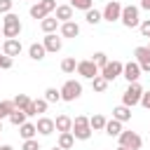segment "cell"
<instances>
[{
    "label": "cell",
    "instance_id": "obj_1",
    "mask_svg": "<svg viewBox=\"0 0 150 150\" xmlns=\"http://www.w3.org/2000/svg\"><path fill=\"white\" fill-rule=\"evenodd\" d=\"M19 33H21V21H19V16L12 14V12H7L5 19H2V38H5V40H12V38H19Z\"/></svg>",
    "mask_w": 150,
    "mask_h": 150
},
{
    "label": "cell",
    "instance_id": "obj_2",
    "mask_svg": "<svg viewBox=\"0 0 150 150\" xmlns=\"http://www.w3.org/2000/svg\"><path fill=\"white\" fill-rule=\"evenodd\" d=\"M91 124H89V117H84V115H77L75 120H73V136L77 138V141H87L89 136H91Z\"/></svg>",
    "mask_w": 150,
    "mask_h": 150
},
{
    "label": "cell",
    "instance_id": "obj_3",
    "mask_svg": "<svg viewBox=\"0 0 150 150\" xmlns=\"http://www.w3.org/2000/svg\"><path fill=\"white\" fill-rule=\"evenodd\" d=\"M141 96H143V87H141L138 82H129L127 91L122 94V103L129 105V108H134V105L141 103Z\"/></svg>",
    "mask_w": 150,
    "mask_h": 150
},
{
    "label": "cell",
    "instance_id": "obj_4",
    "mask_svg": "<svg viewBox=\"0 0 150 150\" xmlns=\"http://www.w3.org/2000/svg\"><path fill=\"white\" fill-rule=\"evenodd\" d=\"M54 9H56V0H38V5H33V7H30V16L42 21V19H45V16H49Z\"/></svg>",
    "mask_w": 150,
    "mask_h": 150
},
{
    "label": "cell",
    "instance_id": "obj_5",
    "mask_svg": "<svg viewBox=\"0 0 150 150\" xmlns=\"http://www.w3.org/2000/svg\"><path fill=\"white\" fill-rule=\"evenodd\" d=\"M120 21H122V26H127V28H136V26H141L138 7H134V5L122 7V16H120Z\"/></svg>",
    "mask_w": 150,
    "mask_h": 150
},
{
    "label": "cell",
    "instance_id": "obj_6",
    "mask_svg": "<svg viewBox=\"0 0 150 150\" xmlns=\"http://www.w3.org/2000/svg\"><path fill=\"white\" fill-rule=\"evenodd\" d=\"M82 96V84L77 80H66V84L61 87V101H75Z\"/></svg>",
    "mask_w": 150,
    "mask_h": 150
},
{
    "label": "cell",
    "instance_id": "obj_7",
    "mask_svg": "<svg viewBox=\"0 0 150 150\" xmlns=\"http://www.w3.org/2000/svg\"><path fill=\"white\" fill-rule=\"evenodd\" d=\"M77 75H82L87 80H94L96 75H101V70L91 59H84V61H77Z\"/></svg>",
    "mask_w": 150,
    "mask_h": 150
},
{
    "label": "cell",
    "instance_id": "obj_8",
    "mask_svg": "<svg viewBox=\"0 0 150 150\" xmlns=\"http://www.w3.org/2000/svg\"><path fill=\"white\" fill-rule=\"evenodd\" d=\"M117 138H120V145H124V148H129V150H138V148L143 145V138H141L136 131H122Z\"/></svg>",
    "mask_w": 150,
    "mask_h": 150
},
{
    "label": "cell",
    "instance_id": "obj_9",
    "mask_svg": "<svg viewBox=\"0 0 150 150\" xmlns=\"http://www.w3.org/2000/svg\"><path fill=\"white\" fill-rule=\"evenodd\" d=\"M122 70H124V63H122V61H108V63L101 68V75L110 82V80L120 77V75H122Z\"/></svg>",
    "mask_w": 150,
    "mask_h": 150
},
{
    "label": "cell",
    "instance_id": "obj_10",
    "mask_svg": "<svg viewBox=\"0 0 150 150\" xmlns=\"http://www.w3.org/2000/svg\"><path fill=\"white\" fill-rule=\"evenodd\" d=\"M101 14H103V19L110 21V23H112V21H120V16H122V5H120L117 0H110V2L103 7Z\"/></svg>",
    "mask_w": 150,
    "mask_h": 150
},
{
    "label": "cell",
    "instance_id": "obj_11",
    "mask_svg": "<svg viewBox=\"0 0 150 150\" xmlns=\"http://www.w3.org/2000/svg\"><path fill=\"white\" fill-rule=\"evenodd\" d=\"M141 66H138V61H129V63H124V70H122V77L127 80V82H138V77H141Z\"/></svg>",
    "mask_w": 150,
    "mask_h": 150
},
{
    "label": "cell",
    "instance_id": "obj_12",
    "mask_svg": "<svg viewBox=\"0 0 150 150\" xmlns=\"http://www.w3.org/2000/svg\"><path fill=\"white\" fill-rule=\"evenodd\" d=\"M134 56H136L141 70H143V73H150V49H148V47H136Z\"/></svg>",
    "mask_w": 150,
    "mask_h": 150
},
{
    "label": "cell",
    "instance_id": "obj_13",
    "mask_svg": "<svg viewBox=\"0 0 150 150\" xmlns=\"http://www.w3.org/2000/svg\"><path fill=\"white\" fill-rule=\"evenodd\" d=\"M2 54H7V56H19L21 54V40L19 38H12V40H5L2 42Z\"/></svg>",
    "mask_w": 150,
    "mask_h": 150
},
{
    "label": "cell",
    "instance_id": "obj_14",
    "mask_svg": "<svg viewBox=\"0 0 150 150\" xmlns=\"http://www.w3.org/2000/svg\"><path fill=\"white\" fill-rule=\"evenodd\" d=\"M42 45H45V49H47V52H59V49H61V45H63V40H61V38H56V33H45Z\"/></svg>",
    "mask_w": 150,
    "mask_h": 150
},
{
    "label": "cell",
    "instance_id": "obj_15",
    "mask_svg": "<svg viewBox=\"0 0 150 150\" xmlns=\"http://www.w3.org/2000/svg\"><path fill=\"white\" fill-rule=\"evenodd\" d=\"M35 127H38V134H42V136H49V134H54V131H56V127H54V120H52V117H40V120L35 122Z\"/></svg>",
    "mask_w": 150,
    "mask_h": 150
},
{
    "label": "cell",
    "instance_id": "obj_16",
    "mask_svg": "<svg viewBox=\"0 0 150 150\" xmlns=\"http://www.w3.org/2000/svg\"><path fill=\"white\" fill-rule=\"evenodd\" d=\"M61 35L63 38H77L80 35V26L75 21H63L61 23Z\"/></svg>",
    "mask_w": 150,
    "mask_h": 150
},
{
    "label": "cell",
    "instance_id": "obj_17",
    "mask_svg": "<svg viewBox=\"0 0 150 150\" xmlns=\"http://www.w3.org/2000/svg\"><path fill=\"white\" fill-rule=\"evenodd\" d=\"M45 54H47V49H45V45H42V42H33V45L28 47V56H30L33 61H42V59H45Z\"/></svg>",
    "mask_w": 150,
    "mask_h": 150
},
{
    "label": "cell",
    "instance_id": "obj_18",
    "mask_svg": "<svg viewBox=\"0 0 150 150\" xmlns=\"http://www.w3.org/2000/svg\"><path fill=\"white\" fill-rule=\"evenodd\" d=\"M54 127H56L59 134H61V131H73V120H70L68 115H59V117L54 120Z\"/></svg>",
    "mask_w": 150,
    "mask_h": 150
},
{
    "label": "cell",
    "instance_id": "obj_19",
    "mask_svg": "<svg viewBox=\"0 0 150 150\" xmlns=\"http://www.w3.org/2000/svg\"><path fill=\"white\" fill-rule=\"evenodd\" d=\"M54 12H56L54 16H56V19L61 21V23H63V21H70V19H73V7H70V5H59V7L54 9Z\"/></svg>",
    "mask_w": 150,
    "mask_h": 150
},
{
    "label": "cell",
    "instance_id": "obj_20",
    "mask_svg": "<svg viewBox=\"0 0 150 150\" xmlns=\"http://www.w3.org/2000/svg\"><path fill=\"white\" fill-rule=\"evenodd\" d=\"M112 117L120 120V122H129V120H131V108L122 103V105H117V108L112 110Z\"/></svg>",
    "mask_w": 150,
    "mask_h": 150
},
{
    "label": "cell",
    "instance_id": "obj_21",
    "mask_svg": "<svg viewBox=\"0 0 150 150\" xmlns=\"http://www.w3.org/2000/svg\"><path fill=\"white\" fill-rule=\"evenodd\" d=\"M61 21L56 19V16H45L42 21H40V28L45 30V33H56V26H59Z\"/></svg>",
    "mask_w": 150,
    "mask_h": 150
},
{
    "label": "cell",
    "instance_id": "obj_22",
    "mask_svg": "<svg viewBox=\"0 0 150 150\" xmlns=\"http://www.w3.org/2000/svg\"><path fill=\"white\" fill-rule=\"evenodd\" d=\"M59 145H61L63 150H70V148L75 145V136H73V131H61V134H59Z\"/></svg>",
    "mask_w": 150,
    "mask_h": 150
},
{
    "label": "cell",
    "instance_id": "obj_23",
    "mask_svg": "<svg viewBox=\"0 0 150 150\" xmlns=\"http://www.w3.org/2000/svg\"><path fill=\"white\" fill-rule=\"evenodd\" d=\"M105 134H108V136H120V134H122V122L115 120V117L108 120V122H105Z\"/></svg>",
    "mask_w": 150,
    "mask_h": 150
},
{
    "label": "cell",
    "instance_id": "obj_24",
    "mask_svg": "<svg viewBox=\"0 0 150 150\" xmlns=\"http://www.w3.org/2000/svg\"><path fill=\"white\" fill-rule=\"evenodd\" d=\"M19 134H21V138H23V141H26V138H35L38 127H35V124H30V122H23V124L19 127Z\"/></svg>",
    "mask_w": 150,
    "mask_h": 150
},
{
    "label": "cell",
    "instance_id": "obj_25",
    "mask_svg": "<svg viewBox=\"0 0 150 150\" xmlns=\"http://www.w3.org/2000/svg\"><path fill=\"white\" fill-rule=\"evenodd\" d=\"M84 19H87V23L96 26V23H101V21H103V14H101L98 9H94V7H91V9H87V12H84Z\"/></svg>",
    "mask_w": 150,
    "mask_h": 150
},
{
    "label": "cell",
    "instance_id": "obj_26",
    "mask_svg": "<svg viewBox=\"0 0 150 150\" xmlns=\"http://www.w3.org/2000/svg\"><path fill=\"white\" fill-rule=\"evenodd\" d=\"M26 117H28V115H26L23 110H19V108H14V110H12V115H9L7 120H9V122H12L14 127H21V124L26 122Z\"/></svg>",
    "mask_w": 150,
    "mask_h": 150
},
{
    "label": "cell",
    "instance_id": "obj_27",
    "mask_svg": "<svg viewBox=\"0 0 150 150\" xmlns=\"http://www.w3.org/2000/svg\"><path fill=\"white\" fill-rule=\"evenodd\" d=\"M45 101H47V103H56V101H61V89H56V87H47V89H45Z\"/></svg>",
    "mask_w": 150,
    "mask_h": 150
},
{
    "label": "cell",
    "instance_id": "obj_28",
    "mask_svg": "<svg viewBox=\"0 0 150 150\" xmlns=\"http://www.w3.org/2000/svg\"><path fill=\"white\" fill-rule=\"evenodd\" d=\"M61 70H63V73H68V75H70V73H75V70H77V61H75L73 56L63 59V61H61Z\"/></svg>",
    "mask_w": 150,
    "mask_h": 150
},
{
    "label": "cell",
    "instance_id": "obj_29",
    "mask_svg": "<svg viewBox=\"0 0 150 150\" xmlns=\"http://www.w3.org/2000/svg\"><path fill=\"white\" fill-rule=\"evenodd\" d=\"M91 87H94V91H98V94H101V91H105V89H108V80H105L103 75H96V77L91 80Z\"/></svg>",
    "mask_w": 150,
    "mask_h": 150
},
{
    "label": "cell",
    "instance_id": "obj_30",
    "mask_svg": "<svg viewBox=\"0 0 150 150\" xmlns=\"http://www.w3.org/2000/svg\"><path fill=\"white\" fill-rule=\"evenodd\" d=\"M105 122H108V120H105L103 115H91V117H89V124H91V129H94V131L105 129Z\"/></svg>",
    "mask_w": 150,
    "mask_h": 150
},
{
    "label": "cell",
    "instance_id": "obj_31",
    "mask_svg": "<svg viewBox=\"0 0 150 150\" xmlns=\"http://www.w3.org/2000/svg\"><path fill=\"white\" fill-rule=\"evenodd\" d=\"M14 108H16V105H14V101H0V120L9 117Z\"/></svg>",
    "mask_w": 150,
    "mask_h": 150
},
{
    "label": "cell",
    "instance_id": "obj_32",
    "mask_svg": "<svg viewBox=\"0 0 150 150\" xmlns=\"http://www.w3.org/2000/svg\"><path fill=\"white\" fill-rule=\"evenodd\" d=\"M70 7H73V9H82V12H87V9L94 7V0H70Z\"/></svg>",
    "mask_w": 150,
    "mask_h": 150
},
{
    "label": "cell",
    "instance_id": "obj_33",
    "mask_svg": "<svg viewBox=\"0 0 150 150\" xmlns=\"http://www.w3.org/2000/svg\"><path fill=\"white\" fill-rule=\"evenodd\" d=\"M12 101H14V105H16V108H19V110H26V105H28V103H30V98H28V96H26V94H16V96H14V98H12Z\"/></svg>",
    "mask_w": 150,
    "mask_h": 150
},
{
    "label": "cell",
    "instance_id": "obj_34",
    "mask_svg": "<svg viewBox=\"0 0 150 150\" xmlns=\"http://www.w3.org/2000/svg\"><path fill=\"white\" fill-rule=\"evenodd\" d=\"M91 61H94V63H96V66H98V68H103V66H105V63H108V56H105V54H103V52H96V54H94V59H91Z\"/></svg>",
    "mask_w": 150,
    "mask_h": 150
},
{
    "label": "cell",
    "instance_id": "obj_35",
    "mask_svg": "<svg viewBox=\"0 0 150 150\" xmlns=\"http://www.w3.org/2000/svg\"><path fill=\"white\" fill-rule=\"evenodd\" d=\"M21 150H40V143L35 138H26L23 145H21Z\"/></svg>",
    "mask_w": 150,
    "mask_h": 150
},
{
    "label": "cell",
    "instance_id": "obj_36",
    "mask_svg": "<svg viewBox=\"0 0 150 150\" xmlns=\"http://www.w3.org/2000/svg\"><path fill=\"white\" fill-rule=\"evenodd\" d=\"M12 7H14V0H0V14L12 12Z\"/></svg>",
    "mask_w": 150,
    "mask_h": 150
},
{
    "label": "cell",
    "instance_id": "obj_37",
    "mask_svg": "<svg viewBox=\"0 0 150 150\" xmlns=\"http://www.w3.org/2000/svg\"><path fill=\"white\" fill-rule=\"evenodd\" d=\"M0 68H2V70L12 68V56H7V54H0Z\"/></svg>",
    "mask_w": 150,
    "mask_h": 150
},
{
    "label": "cell",
    "instance_id": "obj_38",
    "mask_svg": "<svg viewBox=\"0 0 150 150\" xmlns=\"http://www.w3.org/2000/svg\"><path fill=\"white\" fill-rule=\"evenodd\" d=\"M138 28H141V35H143V38H150V19L141 21V26H138Z\"/></svg>",
    "mask_w": 150,
    "mask_h": 150
},
{
    "label": "cell",
    "instance_id": "obj_39",
    "mask_svg": "<svg viewBox=\"0 0 150 150\" xmlns=\"http://www.w3.org/2000/svg\"><path fill=\"white\" fill-rule=\"evenodd\" d=\"M33 103H35V108H38V112H45V110H47V105H49V103H47L45 98H35Z\"/></svg>",
    "mask_w": 150,
    "mask_h": 150
},
{
    "label": "cell",
    "instance_id": "obj_40",
    "mask_svg": "<svg viewBox=\"0 0 150 150\" xmlns=\"http://www.w3.org/2000/svg\"><path fill=\"white\" fill-rule=\"evenodd\" d=\"M141 105H143L145 110H150V91H143V96H141Z\"/></svg>",
    "mask_w": 150,
    "mask_h": 150
},
{
    "label": "cell",
    "instance_id": "obj_41",
    "mask_svg": "<svg viewBox=\"0 0 150 150\" xmlns=\"http://www.w3.org/2000/svg\"><path fill=\"white\" fill-rule=\"evenodd\" d=\"M23 112H26V115H28V117H33V115H38V108H35V103H33V101H30V103H28V105H26V110H23Z\"/></svg>",
    "mask_w": 150,
    "mask_h": 150
},
{
    "label": "cell",
    "instance_id": "obj_42",
    "mask_svg": "<svg viewBox=\"0 0 150 150\" xmlns=\"http://www.w3.org/2000/svg\"><path fill=\"white\" fill-rule=\"evenodd\" d=\"M141 7H143V9H148V12H150V0H141Z\"/></svg>",
    "mask_w": 150,
    "mask_h": 150
},
{
    "label": "cell",
    "instance_id": "obj_43",
    "mask_svg": "<svg viewBox=\"0 0 150 150\" xmlns=\"http://www.w3.org/2000/svg\"><path fill=\"white\" fill-rule=\"evenodd\" d=\"M0 150H14L12 145H0Z\"/></svg>",
    "mask_w": 150,
    "mask_h": 150
},
{
    "label": "cell",
    "instance_id": "obj_44",
    "mask_svg": "<svg viewBox=\"0 0 150 150\" xmlns=\"http://www.w3.org/2000/svg\"><path fill=\"white\" fill-rule=\"evenodd\" d=\"M52 150H63V148H61V145H54V148H52Z\"/></svg>",
    "mask_w": 150,
    "mask_h": 150
},
{
    "label": "cell",
    "instance_id": "obj_45",
    "mask_svg": "<svg viewBox=\"0 0 150 150\" xmlns=\"http://www.w3.org/2000/svg\"><path fill=\"white\" fill-rule=\"evenodd\" d=\"M117 150H129V148H124V145H120V148H117Z\"/></svg>",
    "mask_w": 150,
    "mask_h": 150
},
{
    "label": "cell",
    "instance_id": "obj_46",
    "mask_svg": "<svg viewBox=\"0 0 150 150\" xmlns=\"http://www.w3.org/2000/svg\"><path fill=\"white\" fill-rule=\"evenodd\" d=\"M0 131H2V120H0Z\"/></svg>",
    "mask_w": 150,
    "mask_h": 150
},
{
    "label": "cell",
    "instance_id": "obj_47",
    "mask_svg": "<svg viewBox=\"0 0 150 150\" xmlns=\"http://www.w3.org/2000/svg\"><path fill=\"white\" fill-rule=\"evenodd\" d=\"M0 35H2V28H0Z\"/></svg>",
    "mask_w": 150,
    "mask_h": 150
},
{
    "label": "cell",
    "instance_id": "obj_48",
    "mask_svg": "<svg viewBox=\"0 0 150 150\" xmlns=\"http://www.w3.org/2000/svg\"><path fill=\"white\" fill-rule=\"evenodd\" d=\"M148 49H150V45H148Z\"/></svg>",
    "mask_w": 150,
    "mask_h": 150
}]
</instances>
